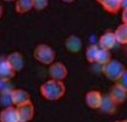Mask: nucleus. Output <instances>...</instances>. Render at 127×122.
<instances>
[{"mask_svg":"<svg viewBox=\"0 0 127 122\" xmlns=\"http://www.w3.org/2000/svg\"><path fill=\"white\" fill-rule=\"evenodd\" d=\"M40 92L44 99L49 101H55L61 99L65 94V85L62 80L49 79L41 85Z\"/></svg>","mask_w":127,"mask_h":122,"instance_id":"obj_1","label":"nucleus"},{"mask_svg":"<svg viewBox=\"0 0 127 122\" xmlns=\"http://www.w3.org/2000/svg\"><path fill=\"white\" fill-rule=\"evenodd\" d=\"M34 58L41 64L50 65L55 62L56 53H55V50L48 44L40 43L34 49Z\"/></svg>","mask_w":127,"mask_h":122,"instance_id":"obj_2","label":"nucleus"},{"mask_svg":"<svg viewBox=\"0 0 127 122\" xmlns=\"http://www.w3.org/2000/svg\"><path fill=\"white\" fill-rule=\"evenodd\" d=\"M125 70L126 69L124 64L118 59H111L108 63L103 65V73L106 78H108L112 81H118Z\"/></svg>","mask_w":127,"mask_h":122,"instance_id":"obj_3","label":"nucleus"},{"mask_svg":"<svg viewBox=\"0 0 127 122\" xmlns=\"http://www.w3.org/2000/svg\"><path fill=\"white\" fill-rule=\"evenodd\" d=\"M48 73H49L50 79L62 80L63 81L68 76V69L62 62H54L53 64L49 65Z\"/></svg>","mask_w":127,"mask_h":122,"instance_id":"obj_4","label":"nucleus"},{"mask_svg":"<svg viewBox=\"0 0 127 122\" xmlns=\"http://www.w3.org/2000/svg\"><path fill=\"white\" fill-rule=\"evenodd\" d=\"M16 109H18L20 122H28L34 118L35 108H34L33 102H32V100L28 101V102H25L22 105L16 106Z\"/></svg>","mask_w":127,"mask_h":122,"instance_id":"obj_5","label":"nucleus"},{"mask_svg":"<svg viewBox=\"0 0 127 122\" xmlns=\"http://www.w3.org/2000/svg\"><path fill=\"white\" fill-rule=\"evenodd\" d=\"M101 100H103V94L96 90L89 91L85 94V103L92 109H99Z\"/></svg>","mask_w":127,"mask_h":122,"instance_id":"obj_6","label":"nucleus"},{"mask_svg":"<svg viewBox=\"0 0 127 122\" xmlns=\"http://www.w3.org/2000/svg\"><path fill=\"white\" fill-rule=\"evenodd\" d=\"M110 97L113 99V101H114L117 105H120V103H123V102L126 101V99H127V91L120 84L116 83V85H113V86L111 87Z\"/></svg>","mask_w":127,"mask_h":122,"instance_id":"obj_7","label":"nucleus"},{"mask_svg":"<svg viewBox=\"0 0 127 122\" xmlns=\"http://www.w3.org/2000/svg\"><path fill=\"white\" fill-rule=\"evenodd\" d=\"M0 122H20L16 107H4V109L0 112Z\"/></svg>","mask_w":127,"mask_h":122,"instance_id":"obj_8","label":"nucleus"},{"mask_svg":"<svg viewBox=\"0 0 127 122\" xmlns=\"http://www.w3.org/2000/svg\"><path fill=\"white\" fill-rule=\"evenodd\" d=\"M116 35H114V31L112 30H106L104 34H101V36L99 37V47L101 49H107L111 50L113 47L116 46Z\"/></svg>","mask_w":127,"mask_h":122,"instance_id":"obj_9","label":"nucleus"},{"mask_svg":"<svg viewBox=\"0 0 127 122\" xmlns=\"http://www.w3.org/2000/svg\"><path fill=\"white\" fill-rule=\"evenodd\" d=\"M6 61L9 63L12 68L14 69V71H20L23 69V65H25V59H23L22 53L19 51H13L6 57Z\"/></svg>","mask_w":127,"mask_h":122,"instance_id":"obj_10","label":"nucleus"},{"mask_svg":"<svg viewBox=\"0 0 127 122\" xmlns=\"http://www.w3.org/2000/svg\"><path fill=\"white\" fill-rule=\"evenodd\" d=\"M97 2L110 14H116L121 8V0H97Z\"/></svg>","mask_w":127,"mask_h":122,"instance_id":"obj_11","label":"nucleus"},{"mask_svg":"<svg viewBox=\"0 0 127 122\" xmlns=\"http://www.w3.org/2000/svg\"><path fill=\"white\" fill-rule=\"evenodd\" d=\"M64 46H65V49L68 51L76 53L78 51H81L83 43H82V40L78 37L77 35H70L69 37H66Z\"/></svg>","mask_w":127,"mask_h":122,"instance_id":"obj_12","label":"nucleus"},{"mask_svg":"<svg viewBox=\"0 0 127 122\" xmlns=\"http://www.w3.org/2000/svg\"><path fill=\"white\" fill-rule=\"evenodd\" d=\"M12 96H13V105H15V106H19V105L31 101V94L26 90H22V88L13 90Z\"/></svg>","mask_w":127,"mask_h":122,"instance_id":"obj_13","label":"nucleus"},{"mask_svg":"<svg viewBox=\"0 0 127 122\" xmlns=\"http://www.w3.org/2000/svg\"><path fill=\"white\" fill-rule=\"evenodd\" d=\"M15 73L16 71H14V69L9 65V63L6 59L0 62V80L8 81L12 78H14Z\"/></svg>","mask_w":127,"mask_h":122,"instance_id":"obj_14","label":"nucleus"},{"mask_svg":"<svg viewBox=\"0 0 127 122\" xmlns=\"http://www.w3.org/2000/svg\"><path fill=\"white\" fill-rule=\"evenodd\" d=\"M99 111L104 114H113L117 111V103L113 101L110 94L108 96H103V100L100 103Z\"/></svg>","mask_w":127,"mask_h":122,"instance_id":"obj_15","label":"nucleus"},{"mask_svg":"<svg viewBox=\"0 0 127 122\" xmlns=\"http://www.w3.org/2000/svg\"><path fill=\"white\" fill-rule=\"evenodd\" d=\"M34 8L33 0H16L15 1V11L19 14H25Z\"/></svg>","mask_w":127,"mask_h":122,"instance_id":"obj_16","label":"nucleus"},{"mask_svg":"<svg viewBox=\"0 0 127 122\" xmlns=\"http://www.w3.org/2000/svg\"><path fill=\"white\" fill-rule=\"evenodd\" d=\"M114 35H116V40L118 43L127 44V24L126 23H121V24H119L117 27Z\"/></svg>","mask_w":127,"mask_h":122,"instance_id":"obj_17","label":"nucleus"},{"mask_svg":"<svg viewBox=\"0 0 127 122\" xmlns=\"http://www.w3.org/2000/svg\"><path fill=\"white\" fill-rule=\"evenodd\" d=\"M13 90H5L0 92V105L4 107L13 106V96H12Z\"/></svg>","mask_w":127,"mask_h":122,"instance_id":"obj_18","label":"nucleus"},{"mask_svg":"<svg viewBox=\"0 0 127 122\" xmlns=\"http://www.w3.org/2000/svg\"><path fill=\"white\" fill-rule=\"evenodd\" d=\"M99 47L96 46V44H91V46L88 47V49L85 51V57H86V61L90 62V63H95L97 59V55H98V51H99Z\"/></svg>","mask_w":127,"mask_h":122,"instance_id":"obj_19","label":"nucleus"},{"mask_svg":"<svg viewBox=\"0 0 127 122\" xmlns=\"http://www.w3.org/2000/svg\"><path fill=\"white\" fill-rule=\"evenodd\" d=\"M111 52H110V50L107 49H101L100 48L99 51H98V55H97V59H96V63L100 65H105L106 63L111 61Z\"/></svg>","mask_w":127,"mask_h":122,"instance_id":"obj_20","label":"nucleus"},{"mask_svg":"<svg viewBox=\"0 0 127 122\" xmlns=\"http://www.w3.org/2000/svg\"><path fill=\"white\" fill-rule=\"evenodd\" d=\"M34 2V9L36 11H43L44 8H47L49 0H33Z\"/></svg>","mask_w":127,"mask_h":122,"instance_id":"obj_21","label":"nucleus"},{"mask_svg":"<svg viewBox=\"0 0 127 122\" xmlns=\"http://www.w3.org/2000/svg\"><path fill=\"white\" fill-rule=\"evenodd\" d=\"M117 83H118V84H120V85H121V86H123V87L127 91V69L123 72L121 77L119 78V80H118Z\"/></svg>","mask_w":127,"mask_h":122,"instance_id":"obj_22","label":"nucleus"},{"mask_svg":"<svg viewBox=\"0 0 127 122\" xmlns=\"http://www.w3.org/2000/svg\"><path fill=\"white\" fill-rule=\"evenodd\" d=\"M121 20H123V23H126V24H127V7L123 8V14H121Z\"/></svg>","mask_w":127,"mask_h":122,"instance_id":"obj_23","label":"nucleus"},{"mask_svg":"<svg viewBox=\"0 0 127 122\" xmlns=\"http://www.w3.org/2000/svg\"><path fill=\"white\" fill-rule=\"evenodd\" d=\"M127 7V0H121V8Z\"/></svg>","mask_w":127,"mask_h":122,"instance_id":"obj_24","label":"nucleus"},{"mask_svg":"<svg viewBox=\"0 0 127 122\" xmlns=\"http://www.w3.org/2000/svg\"><path fill=\"white\" fill-rule=\"evenodd\" d=\"M63 2H66V4H70V2H72V1H75V0H62Z\"/></svg>","mask_w":127,"mask_h":122,"instance_id":"obj_25","label":"nucleus"},{"mask_svg":"<svg viewBox=\"0 0 127 122\" xmlns=\"http://www.w3.org/2000/svg\"><path fill=\"white\" fill-rule=\"evenodd\" d=\"M2 13H4V9H2V7H1V5H0V18L2 16Z\"/></svg>","mask_w":127,"mask_h":122,"instance_id":"obj_26","label":"nucleus"},{"mask_svg":"<svg viewBox=\"0 0 127 122\" xmlns=\"http://www.w3.org/2000/svg\"><path fill=\"white\" fill-rule=\"evenodd\" d=\"M114 122H127V120H118V121H114Z\"/></svg>","mask_w":127,"mask_h":122,"instance_id":"obj_27","label":"nucleus"},{"mask_svg":"<svg viewBox=\"0 0 127 122\" xmlns=\"http://www.w3.org/2000/svg\"><path fill=\"white\" fill-rule=\"evenodd\" d=\"M5 1H16V0H5Z\"/></svg>","mask_w":127,"mask_h":122,"instance_id":"obj_28","label":"nucleus"}]
</instances>
